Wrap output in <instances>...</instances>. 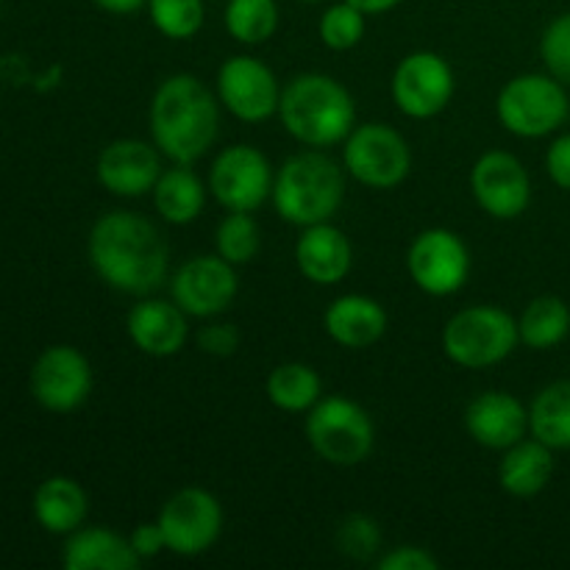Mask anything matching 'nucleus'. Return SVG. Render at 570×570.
Segmentation results:
<instances>
[{
	"label": "nucleus",
	"instance_id": "1",
	"mask_svg": "<svg viewBox=\"0 0 570 570\" xmlns=\"http://www.w3.org/2000/svg\"><path fill=\"white\" fill-rule=\"evenodd\" d=\"M89 265L104 284L126 295H150L167 282L170 254L159 228L137 212L98 217L87 239Z\"/></svg>",
	"mask_w": 570,
	"mask_h": 570
},
{
	"label": "nucleus",
	"instance_id": "2",
	"mask_svg": "<svg viewBox=\"0 0 570 570\" xmlns=\"http://www.w3.org/2000/svg\"><path fill=\"white\" fill-rule=\"evenodd\" d=\"M220 100L200 78L176 72L156 87L150 98V137L173 165L204 159L220 134Z\"/></svg>",
	"mask_w": 570,
	"mask_h": 570
},
{
	"label": "nucleus",
	"instance_id": "3",
	"mask_svg": "<svg viewBox=\"0 0 570 570\" xmlns=\"http://www.w3.org/2000/svg\"><path fill=\"white\" fill-rule=\"evenodd\" d=\"M282 126L306 148L343 145L356 126V106L348 89L326 72H301L282 89Z\"/></svg>",
	"mask_w": 570,
	"mask_h": 570
},
{
	"label": "nucleus",
	"instance_id": "4",
	"mask_svg": "<svg viewBox=\"0 0 570 570\" xmlns=\"http://www.w3.org/2000/svg\"><path fill=\"white\" fill-rule=\"evenodd\" d=\"M343 198L345 167L317 148L289 156L273 178L271 200L278 217L298 228L332 220Z\"/></svg>",
	"mask_w": 570,
	"mask_h": 570
},
{
	"label": "nucleus",
	"instance_id": "5",
	"mask_svg": "<svg viewBox=\"0 0 570 570\" xmlns=\"http://www.w3.org/2000/svg\"><path fill=\"white\" fill-rule=\"evenodd\" d=\"M518 343V321L493 304L465 306L443 328V354L465 371L499 365Z\"/></svg>",
	"mask_w": 570,
	"mask_h": 570
},
{
	"label": "nucleus",
	"instance_id": "6",
	"mask_svg": "<svg viewBox=\"0 0 570 570\" xmlns=\"http://www.w3.org/2000/svg\"><path fill=\"white\" fill-rule=\"evenodd\" d=\"M304 434L312 451L334 468L362 465L376 445L371 415L356 401L343 395L317 401L306 412Z\"/></svg>",
	"mask_w": 570,
	"mask_h": 570
},
{
	"label": "nucleus",
	"instance_id": "7",
	"mask_svg": "<svg viewBox=\"0 0 570 570\" xmlns=\"http://www.w3.org/2000/svg\"><path fill=\"white\" fill-rule=\"evenodd\" d=\"M568 95L560 78L549 72H523L507 81L495 98V117L510 134L521 139H540L554 134L568 120Z\"/></svg>",
	"mask_w": 570,
	"mask_h": 570
},
{
	"label": "nucleus",
	"instance_id": "8",
	"mask_svg": "<svg viewBox=\"0 0 570 570\" xmlns=\"http://www.w3.org/2000/svg\"><path fill=\"white\" fill-rule=\"evenodd\" d=\"M343 167L362 187L393 189L410 176L412 150L387 122H365L345 137Z\"/></svg>",
	"mask_w": 570,
	"mask_h": 570
},
{
	"label": "nucleus",
	"instance_id": "9",
	"mask_svg": "<svg viewBox=\"0 0 570 570\" xmlns=\"http://www.w3.org/2000/svg\"><path fill=\"white\" fill-rule=\"evenodd\" d=\"M271 161L254 145H228L217 154L209 170V193L226 212H250L273 195Z\"/></svg>",
	"mask_w": 570,
	"mask_h": 570
},
{
	"label": "nucleus",
	"instance_id": "10",
	"mask_svg": "<svg viewBox=\"0 0 570 570\" xmlns=\"http://www.w3.org/2000/svg\"><path fill=\"white\" fill-rule=\"evenodd\" d=\"M156 521L170 554L200 557L220 540L223 507L209 490L184 488L165 501Z\"/></svg>",
	"mask_w": 570,
	"mask_h": 570
},
{
	"label": "nucleus",
	"instance_id": "11",
	"mask_svg": "<svg viewBox=\"0 0 570 570\" xmlns=\"http://www.w3.org/2000/svg\"><path fill=\"white\" fill-rule=\"evenodd\" d=\"M406 271L417 289L434 298H445L465 287L471 254L460 234L451 228H426L406 250Z\"/></svg>",
	"mask_w": 570,
	"mask_h": 570
},
{
	"label": "nucleus",
	"instance_id": "12",
	"mask_svg": "<svg viewBox=\"0 0 570 570\" xmlns=\"http://www.w3.org/2000/svg\"><path fill=\"white\" fill-rule=\"evenodd\" d=\"M393 104L412 120H432L454 98V70L434 50H415L399 61L390 81Z\"/></svg>",
	"mask_w": 570,
	"mask_h": 570
},
{
	"label": "nucleus",
	"instance_id": "13",
	"mask_svg": "<svg viewBox=\"0 0 570 570\" xmlns=\"http://www.w3.org/2000/svg\"><path fill=\"white\" fill-rule=\"evenodd\" d=\"M31 395L53 415L76 412L92 393V365L72 345H50L31 367Z\"/></svg>",
	"mask_w": 570,
	"mask_h": 570
},
{
	"label": "nucleus",
	"instance_id": "14",
	"mask_svg": "<svg viewBox=\"0 0 570 570\" xmlns=\"http://www.w3.org/2000/svg\"><path fill=\"white\" fill-rule=\"evenodd\" d=\"M217 100L243 122H265L278 115L282 87L265 61L254 56H232L217 70Z\"/></svg>",
	"mask_w": 570,
	"mask_h": 570
},
{
	"label": "nucleus",
	"instance_id": "15",
	"mask_svg": "<svg viewBox=\"0 0 570 570\" xmlns=\"http://www.w3.org/2000/svg\"><path fill=\"white\" fill-rule=\"evenodd\" d=\"M237 267L217 254L193 256L170 278V295L189 317L223 315L237 298Z\"/></svg>",
	"mask_w": 570,
	"mask_h": 570
},
{
	"label": "nucleus",
	"instance_id": "16",
	"mask_svg": "<svg viewBox=\"0 0 570 570\" xmlns=\"http://www.w3.org/2000/svg\"><path fill=\"white\" fill-rule=\"evenodd\" d=\"M471 193L484 215L495 220H515L532 204V178L518 156L488 150L471 170Z\"/></svg>",
	"mask_w": 570,
	"mask_h": 570
},
{
	"label": "nucleus",
	"instance_id": "17",
	"mask_svg": "<svg viewBox=\"0 0 570 570\" xmlns=\"http://www.w3.org/2000/svg\"><path fill=\"white\" fill-rule=\"evenodd\" d=\"M161 150L145 139H115L106 145L95 165L100 187L117 198H142L161 176Z\"/></svg>",
	"mask_w": 570,
	"mask_h": 570
},
{
	"label": "nucleus",
	"instance_id": "18",
	"mask_svg": "<svg viewBox=\"0 0 570 570\" xmlns=\"http://www.w3.org/2000/svg\"><path fill=\"white\" fill-rule=\"evenodd\" d=\"M462 423H465L473 443L490 451H507L510 445L529 438V410L504 390L479 393L465 406Z\"/></svg>",
	"mask_w": 570,
	"mask_h": 570
},
{
	"label": "nucleus",
	"instance_id": "19",
	"mask_svg": "<svg viewBox=\"0 0 570 570\" xmlns=\"http://www.w3.org/2000/svg\"><path fill=\"white\" fill-rule=\"evenodd\" d=\"M187 312H184L173 298L165 301L148 298V295H145V298L139 301V304H134L131 312H128L126 332L142 354L154 356V360H165V356H176L178 351L187 345Z\"/></svg>",
	"mask_w": 570,
	"mask_h": 570
},
{
	"label": "nucleus",
	"instance_id": "20",
	"mask_svg": "<svg viewBox=\"0 0 570 570\" xmlns=\"http://www.w3.org/2000/svg\"><path fill=\"white\" fill-rule=\"evenodd\" d=\"M295 265L306 282L334 287L354 267V248L345 232H340L332 220L315 223L306 226L295 243Z\"/></svg>",
	"mask_w": 570,
	"mask_h": 570
},
{
	"label": "nucleus",
	"instance_id": "21",
	"mask_svg": "<svg viewBox=\"0 0 570 570\" xmlns=\"http://www.w3.org/2000/svg\"><path fill=\"white\" fill-rule=\"evenodd\" d=\"M323 328L343 348H371L387 332V312L371 295H340L323 315Z\"/></svg>",
	"mask_w": 570,
	"mask_h": 570
},
{
	"label": "nucleus",
	"instance_id": "22",
	"mask_svg": "<svg viewBox=\"0 0 570 570\" xmlns=\"http://www.w3.org/2000/svg\"><path fill=\"white\" fill-rule=\"evenodd\" d=\"M61 566L67 570H137L142 560L131 540L111 529L81 527L67 534Z\"/></svg>",
	"mask_w": 570,
	"mask_h": 570
},
{
	"label": "nucleus",
	"instance_id": "23",
	"mask_svg": "<svg viewBox=\"0 0 570 570\" xmlns=\"http://www.w3.org/2000/svg\"><path fill=\"white\" fill-rule=\"evenodd\" d=\"M31 510L45 532L67 538V534L81 529L83 521H87L89 495L76 479L50 476L33 490Z\"/></svg>",
	"mask_w": 570,
	"mask_h": 570
},
{
	"label": "nucleus",
	"instance_id": "24",
	"mask_svg": "<svg viewBox=\"0 0 570 570\" xmlns=\"http://www.w3.org/2000/svg\"><path fill=\"white\" fill-rule=\"evenodd\" d=\"M554 476V449L540 443L538 438H523L510 445L499 462V484L504 493L515 499H534L549 488Z\"/></svg>",
	"mask_w": 570,
	"mask_h": 570
},
{
	"label": "nucleus",
	"instance_id": "25",
	"mask_svg": "<svg viewBox=\"0 0 570 570\" xmlns=\"http://www.w3.org/2000/svg\"><path fill=\"white\" fill-rule=\"evenodd\" d=\"M206 193H209V187L200 181L193 165L167 167V170H161L156 187L150 189L156 215L170 226H189L193 220H198L206 206Z\"/></svg>",
	"mask_w": 570,
	"mask_h": 570
},
{
	"label": "nucleus",
	"instance_id": "26",
	"mask_svg": "<svg viewBox=\"0 0 570 570\" xmlns=\"http://www.w3.org/2000/svg\"><path fill=\"white\" fill-rule=\"evenodd\" d=\"M529 434L554 451H570V382H551L529 406Z\"/></svg>",
	"mask_w": 570,
	"mask_h": 570
},
{
	"label": "nucleus",
	"instance_id": "27",
	"mask_svg": "<svg viewBox=\"0 0 570 570\" xmlns=\"http://www.w3.org/2000/svg\"><path fill=\"white\" fill-rule=\"evenodd\" d=\"M265 393L276 410L301 415V412H309L323 399V382L312 365L282 362L267 376Z\"/></svg>",
	"mask_w": 570,
	"mask_h": 570
},
{
	"label": "nucleus",
	"instance_id": "28",
	"mask_svg": "<svg viewBox=\"0 0 570 570\" xmlns=\"http://www.w3.org/2000/svg\"><path fill=\"white\" fill-rule=\"evenodd\" d=\"M570 334V309L557 295L529 301L518 317V337L532 351H551Z\"/></svg>",
	"mask_w": 570,
	"mask_h": 570
},
{
	"label": "nucleus",
	"instance_id": "29",
	"mask_svg": "<svg viewBox=\"0 0 570 570\" xmlns=\"http://www.w3.org/2000/svg\"><path fill=\"white\" fill-rule=\"evenodd\" d=\"M226 31L239 45H265L278 28L276 0H228Z\"/></svg>",
	"mask_w": 570,
	"mask_h": 570
},
{
	"label": "nucleus",
	"instance_id": "30",
	"mask_svg": "<svg viewBox=\"0 0 570 570\" xmlns=\"http://www.w3.org/2000/svg\"><path fill=\"white\" fill-rule=\"evenodd\" d=\"M262 250V228L250 212H228L215 228V254L234 267L248 265Z\"/></svg>",
	"mask_w": 570,
	"mask_h": 570
},
{
	"label": "nucleus",
	"instance_id": "31",
	"mask_svg": "<svg viewBox=\"0 0 570 570\" xmlns=\"http://www.w3.org/2000/svg\"><path fill=\"white\" fill-rule=\"evenodd\" d=\"M148 14L156 31L167 39H193L204 28L206 6L204 0H148Z\"/></svg>",
	"mask_w": 570,
	"mask_h": 570
},
{
	"label": "nucleus",
	"instance_id": "32",
	"mask_svg": "<svg viewBox=\"0 0 570 570\" xmlns=\"http://www.w3.org/2000/svg\"><path fill=\"white\" fill-rule=\"evenodd\" d=\"M365 11H360L356 6H351L348 0H340V3H332L321 14V22H317V37L326 45L328 50H337V53H345V50H354L356 45L365 39Z\"/></svg>",
	"mask_w": 570,
	"mask_h": 570
},
{
	"label": "nucleus",
	"instance_id": "33",
	"mask_svg": "<svg viewBox=\"0 0 570 570\" xmlns=\"http://www.w3.org/2000/svg\"><path fill=\"white\" fill-rule=\"evenodd\" d=\"M382 546V532L379 523L367 515H348L337 529V549L340 554L351 560H371Z\"/></svg>",
	"mask_w": 570,
	"mask_h": 570
},
{
	"label": "nucleus",
	"instance_id": "34",
	"mask_svg": "<svg viewBox=\"0 0 570 570\" xmlns=\"http://www.w3.org/2000/svg\"><path fill=\"white\" fill-rule=\"evenodd\" d=\"M540 56L554 78L570 83V11L549 22L540 39Z\"/></svg>",
	"mask_w": 570,
	"mask_h": 570
},
{
	"label": "nucleus",
	"instance_id": "35",
	"mask_svg": "<svg viewBox=\"0 0 570 570\" xmlns=\"http://www.w3.org/2000/svg\"><path fill=\"white\" fill-rule=\"evenodd\" d=\"M195 343H198V348L204 351V354L220 356L223 360V356L237 354L243 337H239L237 326H232V323H209V326L200 328Z\"/></svg>",
	"mask_w": 570,
	"mask_h": 570
},
{
	"label": "nucleus",
	"instance_id": "36",
	"mask_svg": "<svg viewBox=\"0 0 570 570\" xmlns=\"http://www.w3.org/2000/svg\"><path fill=\"white\" fill-rule=\"evenodd\" d=\"M379 570H438V557L429 554L421 546H399L376 560Z\"/></svg>",
	"mask_w": 570,
	"mask_h": 570
},
{
	"label": "nucleus",
	"instance_id": "37",
	"mask_svg": "<svg viewBox=\"0 0 570 570\" xmlns=\"http://www.w3.org/2000/svg\"><path fill=\"white\" fill-rule=\"evenodd\" d=\"M546 173L560 189L570 193V134H562L546 150Z\"/></svg>",
	"mask_w": 570,
	"mask_h": 570
},
{
	"label": "nucleus",
	"instance_id": "38",
	"mask_svg": "<svg viewBox=\"0 0 570 570\" xmlns=\"http://www.w3.org/2000/svg\"><path fill=\"white\" fill-rule=\"evenodd\" d=\"M128 540H131L134 551H137L139 560H154V557L165 554L167 551V543H165V534H161V527L159 521L154 523H139L137 529H134L131 534H128Z\"/></svg>",
	"mask_w": 570,
	"mask_h": 570
},
{
	"label": "nucleus",
	"instance_id": "39",
	"mask_svg": "<svg viewBox=\"0 0 570 570\" xmlns=\"http://www.w3.org/2000/svg\"><path fill=\"white\" fill-rule=\"evenodd\" d=\"M98 9L109 11V14H134L137 9H142L148 0H92Z\"/></svg>",
	"mask_w": 570,
	"mask_h": 570
},
{
	"label": "nucleus",
	"instance_id": "40",
	"mask_svg": "<svg viewBox=\"0 0 570 570\" xmlns=\"http://www.w3.org/2000/svg\"><path fill=\"white\" fill-rule=\"evenodd\" d=\"M348 3L356 6L360 11H365V14H387V11H393L401 0H348Z\"/></svg>",
	"mask_w": 570,
	"mask_h": 570
},
{
	"label": "nucleus",
	"instance_id": "41",
	"mask_svg": "<svg viewBox=\"0 0 570 570\" xmlns=\"http://www.w3.org/2000/svg\"><path fill=\"white\" fill-rule=\"evenodd\" d=\"M309 3H312V0H309Z\"/></svg>",
	"mask_w": 570,
	"mask_h": 570
}]
</instances>
